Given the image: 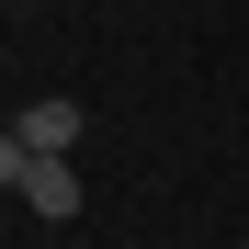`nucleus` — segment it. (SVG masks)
<instances>
[{
  "label": "nucleus",
  "mask_w": 249,
  "mask_h": 249,
  "mask_svg": "<svg viewBox=\"0 0 249 249\" xmlns=\"http://www.w3.org/2000/svg\"><path fill=\"white\" fill-rule=\"evenodd\" d=\"M0 181H12L34 215H79V170L68 159H34V147H0Z\"/></svg>",
  "instance_id": "nucleus-1"
},
{
  "label": "nucleus",
  "mask_w": 249,
  "mask_h": 249,
  "mask_svg": "<svg viewBox=\"0 0 249 249\" xmlns=\"http://www.w3.org/2000/svg\"><path fill=\"white\" fill-rule=\"evenodd\" d=\"M238 249H249V238H238Z\"/></svg>",
  "instance_id": "nucleus-3"
},
{
  "label": "nucleus",
  "mask_w": 249,
  "mask_h": 249,
  "mask_svg": "<svg viewBox=\"0 0 249 249\" xmlns=\"http://www.w3.org/2000/svg\"><path fill=\"white\" fill-rule=\"evenodd\" d=\"M0 147H34V159H68V147H79V102H68V91H46V102H23Z\"/></svg>",
  "instance_id": "nucleus-2"
}]
</instances>
